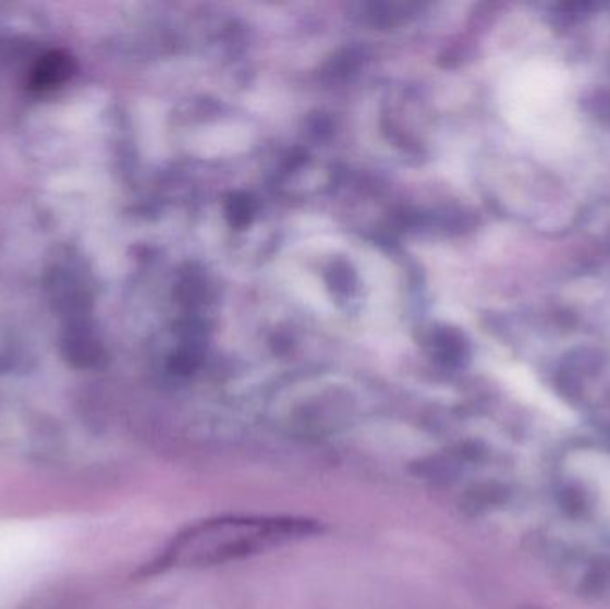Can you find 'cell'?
<instances>
[{"label": "cell", "instance_id": "obj_1", "mask_svg": "<svg viewBox=\"0 0 610 609\" xmlns=\"http://www.w3.org/2000/svg\"><path fill=\"white\" fill-rule=\"evenodd\" d=\"M321 533L302 516L227 515L181 531L154 561L150 574L172 569H206L266 555Z\"/></svg>", "mask_w": 610, "mask_h": 609}]
</instances>
